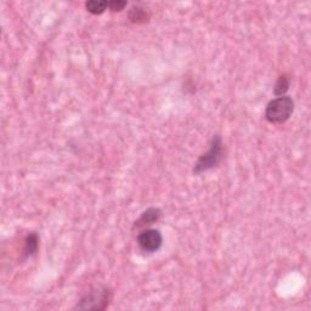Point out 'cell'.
Instances as JSON below:
<instances>
[{"instance_id":"6da1fadb","label":"cell","mask_w":311,"mask_h":311,"mask_svg":"<svg viewBox=\"0 0 311 311\" xmlns=\"http://www.w3.org/2000/svg\"><path fill=\"white\" fill-rule=\"evenodd\" d=\"M222 158H224V145H222V140L219 135H216V136L212 138V142L208 151L200 156L198 160L196 162V164H194V174L198 175L204 173V172L210 170V169L216 168L222 163Z\"/></svg>"},{"instance_id":"7a4b0ae2","label":"cell","mask_w":311,"mask_h":311,"mask_svg":"<svg viewBox=\"0 0 311 311\" xmlns=\"http://www.w3.org/2000/svg\"><path fill=\"white\" fill-rule=\"evenodd\" d=\"M112 299V292L106 286H98L84 294L74 309L78 310H104Z\"/></svg>"},{"instance_id":"3957f363","label":"cell","mask_w":311,"mask_h":311,"mask_svg":"<svg viewBox=\"0 0 311 311\" xmlns=\"http://www.w3.org/2000/svg\"><path fill=\"white\" fill-rule=\"evenodd\" d=\"M294 101L290 96H280L268 104L265 108V118L272 124H282L293 114Z\"/></svg>"},{"instance_id":"277c9868","label":"cell","mask_w":311,"mask_h":311,"mask_svg":"<svg viewBox=\"0 0 311 311\" xmlns=\"http://www.w3.org/2000/svg\"><path fill=\"white\" fill-rule=\"evenodd\" d=\"M162 234L154 228H145L138 234V244L145 253H154L162 247Z\"/></svg>"},{"instance_id":"5b68a950","label":"cell","mask_w":311,"mask_h":311,"mask_svg":"<svg viewBox=\"0 0 311 311\" xmlns=\"http://www.w3.org/2000/svg\"><path fill=\"white\" fill-rule=\"evenodd\" d=\"M160 216H162V212L158 208L147 209L146 212H144L141 214L138 222H135V228H146V226L154 224V222H157L160 220Z\"/></svg>"},{"instance_id":"8992f818","label":"cell","mask_w":311,"mask_h":311,"mask_svg":"<svg viewBox=\"0 0 311 311\" xmlns=\"http://www.w3.org/2000/svg\"><path fill=\"white\" fill-rule=\"evenodd\" d=\"M39 248V237L36 232H30L26 237L24 241V254L26 256H32L38 252Z\"/></svg>"},{"instance_id":"52a82bcc","label":"cell","mask_w":311,"mask_h":311,"mask_svg":"<svg viewBox=\"0 0 311 311\" xmlns=\"http://www.w3.org/2000/svg\"><path fill=\"white\" fill-rule=\"evenodd\" d=\"M129 20L134 24H142V22H146L148 20V14L145 9L140 6H132L129 11L128 15Z\"/></svg>"},{"instance_id":"ba28073f","label":"cell","mask_w":311,"mask_h":311,"mask_svg":"<svg viewBox=\"0 0 311 311\" xmlns=\"http://www.w3.org/2000/svg\"><path fill=\"white\" fill-rule=\"evenodd\" d=\"M86 10L92 15H101L104 10L108 8V2H101V0H90L86 2Z\"/></svg>"},{"instance_id":"9c48e42d","label":"cell","mask_w":311,"mask_h":311,"mask_svg":"<svg viewBox=\"0 0 311 311\" xmlns=\"http://www.w3.org/2000/svg\"><path fill=\"white\" fill-rule=\"evenodd\" d=\"M290 78L286 74L280 76L275 84V88H274V94L277 96H284L288 92V89H290Z\"/></svg>"},{"instance_id":"30bf717a","label":"cell","mask_w":311,"mask_h":311,"mask_svg":"<svg viewBox=\"0 0 311 311\" xmlns=\"http://www.w3.org/2000/svg\"><path fill=\"white\" fill-rule=\"evenodd\" d=\"M126 6V2L124 0H112V2H108V8L112 11H122L124 8Z\"/></svg>"}]
</instances>
